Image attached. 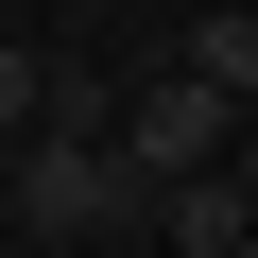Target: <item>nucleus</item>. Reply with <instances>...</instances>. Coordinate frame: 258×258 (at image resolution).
I'll return each mask as SVG.
<instances>
[{
    "label": "nucleus",
    "mask_w": 258,
    "mask_h": 258,
    "mask_svg": "<svg viewBox=\"0 0 258 258\" xmlns=\"http://www.w3.org/2000/svg\"><path fill=\"white\" fill-rule=\"evenodd\" d=\"M0 224H35V241H120V224H138V172H120L86 120H35L18 172H0Z\"/></svg>",
    "instance_id": "f257e3e1"
},
{
    "label": "nucleus",
    "mask_w": 258,
    "mask_h": 258,
    "mask_svg": "<svg viewBox=\"0 0 258 258\" xmlns=\"http://www.w3.org/2000/svg\"><path fill=\"white\" fill-rule=\"evenodd\" d=\"M224 120H241V103H207V86L172 69V86H138V103H120V138H103V155L138 172V207H155L172 172H224Z\"/></svg>",
    "instance_id": "f03ea898"
},
{
    "label": "nucleus",
    "mask_w": 258,
    "mask_h": 258,
    "mask_svg": "<svg viewBox=\"0 0 258 258\" xmlns=\"http://www.w3.org/2000/svg\"><path fill=\"white\" fill-rule=\"evenodd\" d=\"M189 86H207V103H258V0L189 18Z\"/></svg>",
    "instance_id": "7ed1b4c3"
},
{
    "label": "nucleus",
    "mask_w": 258,
    "mask_h": 258,
    "mask_svg": "<svg viewBox=\"0 0 258 258\" xmlns=\"http://www.w3.org/2000/svg\"><path fill=\"white\" fill-rule=\"evenodd\" d=\"M35 120H52V69H35L18 35H0V138H35Z\"/></svg>",
    "instance_id": "20e7f679"
},
{
    "label": "nucleus",
    "mask_w": 258,
    "mask_h": 258,
    "mask_svg": "<svg viewBox=\"0 0 258 258\" xmlns=\"http://www.w3.org/2000/svg\"><path fill=\"white\" fill-rule=\"evenodd\" d=\"M0 172H18V138H0Z\"/></svg>",
    "instance_id": "39448f33"
}]
</instances>
